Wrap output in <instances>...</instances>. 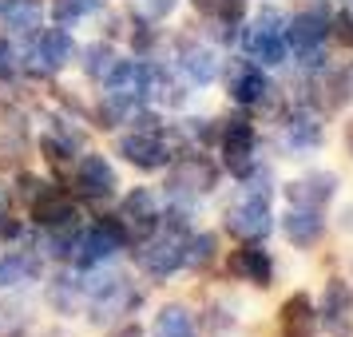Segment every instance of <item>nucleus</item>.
<instances>
[{"label":"nucleus","instance_id":"nucleus-1","mask_svg":"<svg viewBox=\"0 0 353 337\" xmlns=\"http://www.w3.org/2000/svg\"><path fill=\"white\" fill-rule=\"evenodd\" d=\"M167 167H171L167 171V194L175 203H194L199 194H210L214 183H219V167L199 151H187V155L171 159Z\"/></svg>","mask_w":353,"mask_h":337},{"label":"nucleus","instance_id":"nucleus-2","mask_svg":"<svg viewBox=\"0 0 353 337\" xmlns=\"http://www.w3.org/2000/svg\"><path fill=\"white\" fill-rule=\"evenodd\" d=\"M242 48L250 52V60L282 64L286 60V17H282V8H274V4L258 8L250 28L242 32Z\"/></svg>","mask_w":353,"mask_h":337},{"label":"nucleus","instance_id":"nucleus-3","mask_svg":"<svg viewBox=\"0 0 353 337\" xmlns=\"http://www.w3.org/2000/svg\"><path fill=\"white\" fill-rule=\"evenodd\" d=\"M72 56H76V44H72V36L64 28H36L32 32V44L24 48V60L32 72L40 76H52V72H60L64 64H72Z\"/></svg>","mask_w":353,"mask_h":337},{"label":"nucleus","instance_id":"nucleus-4","mask_svg":"<svg viewBox=\"0 0 353 337\" xmlns=\"http://www.w3.org/2000/svg\"><path fill=\"white\" fill-rule=\"evenodd\" d=\"M183 242H187V234H179V230H155L151 238H143V250H139V266H143V274H151V278H171L175 270H183Z\"/></svg>","mask_w":353,"mask_h":337},{"label":"nucleus","instance_id":"nucleus-5","mask_svg":"<svg viewBox=\"0 0 353 337\" xmlns=\"http://www.w3.org/2000/svg\"><path fill=\"white\" fill-rule=\"evenodd\" d=\"M318 325H325L330 337H353V286L345 278H330L321 289Z\"/></svg>","mask_w":353,"mask_h":337},{"label":"nucleus","instance_id":"nucleus-6","mask_svg":"<svg viewBox=\"0 0 353 337\" xmlns=\"http://www.w3.org/2000/svg\"><path fill=\"white\" fill-rule=\"evenodd\" d=\"M115 151H119L131 167H139V171H159V167H167V163L175 159L171 147H167V139H163V131H143V127L119 135Z\"/></svg>","mask_w":353,"mask_h":337},{"label":"nucleus","instance_id":"nucleus-7","mask_svg":"<svg viewBox=\"0 0 353 337\" xmlns=\"http://www.w3.org/2000/svg\"><path fill=\"white\" fill-rule=\"evenodd\" d=\"M330 40V8H310V12H298L294 20H286V52H294L298 60L321 52V44Z\"/></svg>","mask_w":353,"mask_h":337},{"label":"nucleus","instance_id":"nucleus-8","mask_svg":"<svg viewBox=\"0 0 353 337\" xmlns=\"http://www.w3.org/2000/svg\"><path fill=\"white\" fill-rule=\"evenodd\" d=\"M119 218H123V230H128V242H143L151 238L163 223V210L155 203V194L147 191V187H135V191L123 198V207H119Z\"/></svg>","mask_w":353,"mask_h":337},{"label":"nucleus","instance_id":"nucleus-9","mask_svg":"<svg viewBox=\"0 0 353 337\" xmlns=\"http://www.w3.org/2000/svg\"><path fill=\"white\" fill-rule=\"evenodd\" d=\"M128 242V230H123V223H115V218H103L99 226H92V230H83L80 234V246H76V262L80 266H103L108 258L119 250Z\"/></svg>","mask_w":353,"mask_h":337},{"label":"nucleus","instance_id":"nucleus-10","mask_svg":"<svg viewBox=\"0 0 353 337\" xmlns=\"http://www.w3.org/2000/svg\"><path fill=\"white\" fill-rule=\"evenodd\" d=\"M254 147H258V135H254V123L246 115H234L223 123V159L234 175H246L254 167Z\"/></svg>","mask_w":353,"mask_h":337},{"label":"nucleus","instance_id":"nucleus-11","mask_svg":"<svg viewBox=\"0 0 353 337\" xmlns=\"http://www.w3.org/2000/svg\"><path fill=\"white\" fill-rule=\"evenodd\" d=\"M270 226H274V218H270V203H266V198H242L239 207L226 210V230L242 242L266 238Z\"/></svg>","mask_w":353,"mask_h":337},{"label":"nucleus","instance_id":"nucleus-12","mask_svg":"<svg viewBox=\"0 0 353 337\" xmlns=\"http://www.w3.org/2000/svg\"><path fill=\"white\" fill-rule=\"evenodd\" d=\"M32 223L40 226V230L72 226V223H80V210H76V203H72L68 194L52 191L48 183H40V191L32 194Z\"/></svg>","mask_w":353,"mask_h":337},{"label":"nucleus","instance_id":"nucleus-13","mask_svg":"<svg viewBox=\"0 0 353 337\" xmlns=\"http://www.w3.org/2000/svg\"><path fill=\"white\" fill-rule=\"evenodd\" d=\"M334 194H337V175H334V171H310V175H302L298 183H290V187H286L290 207H314V210H321Z\"/></svg>","mask_w":353,"mask_h":337},{"label":"nucleus","instance_id":"nucleus-14","mask_svg":"<svg viewBox=\"0 0 353 337\" xmlns=\"http://www.w3.org/2000/svg\"><path fill=\"white\" fill-rule=\"evenodd\" d=\"M76 187L83 194H92V198H112L115 187H119V175L103 155H83L76 163Z\"/></svg>","mask_w":353,"mask_h":337},{"label":"nucleus","instance_id":"nucleus-15","mask_svg":"<svg viewBox=\"0 0 353 337\" xmlns=\"http://www.w3.org/2000/svg\"><path fill=\"white\" fill-rule=\"evenodd\" d=\"M230 99L234 103H242V108H258V103H266V96H270L274 88L270 80H266V72L258 64H234V72H230Z\"/></svg>","mask_w":353,"mask_h":337},{"label":"nucleus","instance_id":"nucleus-16","mask_svg":"<svg viewBox=\"0 0 353 337\" xmlns=\"http://www.w3.org/2000/svg\"><path fill=\"white\" fill-rule=\"evenodd\" d=\"M179 72L187 76V83H210L214 76H219V56H214V48H207V44H199V40H183L179 44Z\"/></svg>","mask_w":353,"mask_h":337},{"label":"nucleus","instance_id":"nucleus-17","mask_svg":"<svg viewBox=\"0 0 353 337\" xmlns=\"http://www.w3.org/2000/svg\"><path fill=\"white\" fill-rule=\"evenodd\" d=\"M234 274L246 278V282H254V286H270L274 282V258L266 246H258V242H246L239 254H234Z\"/></svg>","mask_w":353,"mask_h":337},{"label":"nucleus","instance_id":"nucleus-18","mask_svg":"<svg viewBox=\"0 0 353 337\" xmlns=\"http://www.w3.org/2000/svg\"><path fill=\"white\" fill-rule=\"evenodd\" d=\"M282 230H286V238L294 246H314L321 238V230H325V218L314 207H290L286 218H282Z\"/></svg>","mask_w":353,"mask_h":337},{"label":"nucleus","instance_id":"nucleus-19","mask_svg":"<svg viewBox=\"0 0 353 337\" xmlns=\"http://www.w3.org/2000/svg\"><path fill=\"white\" fill-rule=\"evenodd\" d=\"M282 329L286 337H314L318 334V309L305 294H294L282 302Z\"/></svg>","mask_w":353,"mask_h":337},{"label":"nucleus","instance_id":"nucleus-20","mask_svg":"<svg viewBox=\"0 0 353 337\" xmlns=\"http://www.w3.org/2000/svg\"><path fill=\"white\" fill-rule=\"evenodd\" d=\"M40 278V254H28V250H8L0 258V289L12 286H28Z\"/></svg>","mask_w":353,"mask_h":337},{"label":"nucleus","instance_id":"nucleus-21","mask_svg":"<svg viewBox=\"0 0 353 337\" xmlns=\"http://www.w3.org/2000/svg\"><path fill=\"white\" fill-rule=\"evenodd\" d=\"M286 147L290 151H318L321 147V123H318V112H294L286 119Z\"/></svg>","mask_w":353,"mask_h":337},{"label":"nucleus","instance_id":"nucleus-22","mask_svg":"<svg viewBox=\"0 0 353 337\" xmlns=\"http://www.w3.org/2000/svg\"><path fill=\"white\" fill-rule=\"evenodd\" d=\"M0 20L12 32H28L32 36L44 24V4L40 0H0Z\"/></svg>","mask_w":353,"mask_h":337},{"label":"nucleus","instance_id":"nucleus-23","mask_svg":"<svg viewBox=\"0 0 353 337\" xmlns=\"http://www.w3.org/2000/svg\"><path fill=\"white\" fill-rule=\"evenodd\" d=\"M155 337H194V318L187 305H163L151 325Z\"/></svg>","mask_w":353,"mask_h":337},{"label":"nucleus","instance_id":"nucleus-24","mask_svg":"<svg viewBox=\"0 0 353 337\" xmlns=\"http://www.w3.org/2000/svg\"><path fill=\"white\" fill-rule=\"evenodd\" d=\"M219 254V238L210 234V230H199V234H187L183 242V266H191V270H207L210 262Z\"/></svg>","mask_w":353,"mask_h":337},{"label":"nucleus","instance_id":"nucleus-25","mask_svg":"<svg viewBox=\"0 0 353 337\" xmlns=\"http://www.w3.org/2000/svg\"><path fill=\"white\" fill-rule=\"evenodd\" d=\"M115 64H119V56H115V48L103 44V40L83 52V72H88V80H96V83L108 80V76L115 72Z\"/></svg>","mask_w":353,"mask_h":337},{"label":"nucleus","instance_id":"nucleus-26","mask_svg":"<svg viewBox=\"0 0 353 337\" xmlns=\"http://www.w3.org/2000/svg\"><path fill=\"white\" fill-rule=\"evenodd\" d=\"M80 298H83V286L76 282V278H68V274H64V278H56V282H52V289H48V302L56 305L60 314H72Z\"/></svg>","mask_w":353,"mask_h":337},{"label":"nucleus","instance_id":"nucleus-27","mask_svg":"<svg viewBox=\"0 0 353 337\" xmlns=\"http://www.w3.org/2000/svg\"><path fill=\"white\" fill-rule=\"evenodd\" d=\"M99 8H103V0H56L52 17L60 20V28H64V24H72V20H80V17H92Z\"/></svg>","mask_w":353,"mask_h":337},{"label":"nucleus","instance_id":"nucleus-28","mask_svg":"<svg viewBox=\"0 0 353 337\" xmlns=\"http://www.w3.org/2000/svg\"><path fill=\"white\" fill-rule=\"evenodd\" d=\"M179 131H183L191 143H210V135H214L210 119H183V123H179Z\"/></svg>","mask_w":353,"mask_h":337},{"label":"nucleus","instance_id":"nucleus-29","mask_svg":"<svg viewBox=\"0 0 353 337\" xmlns=\"http://www.w3.org/2000/svg\"><path fill=\"white\" fill-rule=\"evenodd\" d=\"M17 72H20V52L12 48L8 40H0V76H4V80H12Z\"/></svg>","mask_w":353,"mask_h":337},{"label":"nucleus","instance_id":"nucleus-30","mask_svg":"<svg viewBox=\"0 0 353 337\" xmlns=\"http://www.w3.org/2000/svg\"><path fill=\"white\" fill-rule=\"evenodd\" d=\"M179 8V0H139V12L151 20H167Z\"/></svg>","mask_w":353,"mask_h":337},{"label":"nucleus","instance_id":"nucleus-31","mask_svg":"<svg viewBox=\"0 0 353 337\" xmlns=\"http://www.w3.org/2000/svg\"><path fill=\"white\" fill-rule=\"evenodd\" d=\"M330 28H337V40H341V44H353V17L350 12H341L337 24H330Z\"/></svg>","mask_w":353,"mask_h":337},{"label":"nucleus","instance_id":"nucleus-32","mask_svg":"<svg viewBox=\"0 0 353 337\" xmlns=\"http://www.w3.org/2000/svg\"><path fill=\"white\" fill-rule=\"evenodd\" d=\"M194 8H203V12H210V17H219L223 0H194Z\"/></svg>","mask_w":353,"mask_h":337},{"label":"nucleus","instance_id":"nucleus-33","mask_svg":"<svg viewBox=\"0 0 353 337\" xmlns=\"http://www.w3.org/2000/svg\"><path fill=\"white\" fill-rule=\"evenodd\" d=\"M8 203H12V194H8V183H0V218L8 214Z\"/></svg>","mask_w":353,"mask_h":337},{"label":"nucleus","instance_id":"nucleus-34","mask_svg":"<svg viewBox=\"0 0 353 337\" xmlns=\"http://www.w3.org/2000/svg\"><path fill=\"white\" fill-rule=\"evenodd\" d=\"M115 337H139V325H123V329H119Z\"/></svg>","mask_w":353,"mask_h":337},{"label":"nucleus","instance_id":"nucleus-35","mask_svg":"<svg viewBox=\"0 0 353 337\" xmlns=\"http://www.w3.org/2000/svg\"><path fill=\"white\" fill-rule=\"evenodd\" d=\"M345 147H350V155H353V119L345 123Z\"/></svg>","mask_w":353,"mask_h":337},{"label":"nucleus","instance_id":"nucleus-36","mask_svg":"<svg viewBox=\"0 0 353 337\" xmlns=\"http://www.w3.org/2000/svg\"><path fill=\"white\" fill-rule=\"evenodd\" d=\"M345 12H350V17H353V0H350V4H345Z\"/></svg>","mask_w":353,"mask_h":337}]
</instances>
